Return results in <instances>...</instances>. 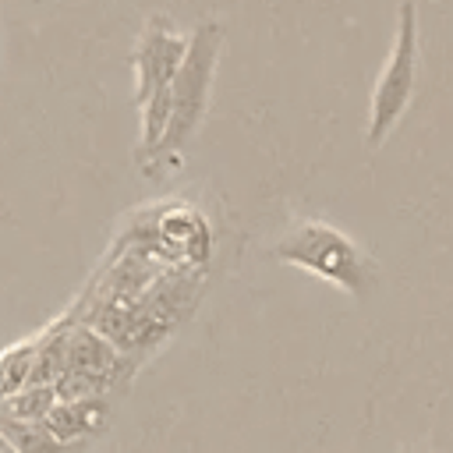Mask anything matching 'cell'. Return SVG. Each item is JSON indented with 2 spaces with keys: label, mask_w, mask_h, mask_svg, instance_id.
Wrapping results in <instances>:
<instances>
[{
  "label": "cell",
  "mask_w": 453,
  "mask_h": 453,
  "mask_svg": "<svg viewBox=\"0 0 453 453\" xmlns=\"http://www.w3.org/2000/svg\"><path fill=\"white\" fill-rule=\"evenodd\" d=\"M219 50H223V28H219V21L209 18L191 32V39L184 46L180 67H177V74L170 81V117H166L163 138L152 149V156L177 152L191 138V131L198 127V120H202L205 106H209Z\"/></svg>",
  "instance_id": "7a4b0ae2"
},
{
  "label": "cell",
  "mask_w": 453,
  "mask_h": 453,
  "mask_svg": "<svg viewBox=\"0 0 453 453\" xmlns=\"http://www.w3.org/2000/svg\"><path fill=\"white\" fill-rule=\"evenodd\" d=\"M418 85V0H400V18H396V35L389 46V57L379 71V81L372 88L368 103V131L365 142L379 149L389 131L400 124L411 96Z\"/></svg>",
  "instance_id": "3957f363"
},
{
  "label": "cell",
  "mask_w": 453,
  "mask_h": 453,
  "mask_svg": "<svg viewBox=\"0 0 453 453\" xmlns=\"http://www.w3.org/2000/svg\"><path fill=\"white\" fill-rule=\"evenodd\" d=\"M106 421V403L99 396H74V400H57L42 425L60 439V442H74L81 435H92L99 432Z\"/></svg>",
  "instance_id": "8992f818"
},
{
  "label": "cell",
  "mask_w": 453,
  "mask_h": 453,
  "mask_svg": "<svg viewBox=\"0 0 453 453\" xmlns=\"http://www.w3.org/2000/svg\"><path fill=\"white\" fill-rule=\"evenodd\" d=\"M124 372L120 354L92 329H74L67 333V350H64V372L53 379L57 400H74V396H103L106 386Z\"/></svg>",
  "instance_id": "5b68a950"
},
{
  "label": "cell",
  "mask_w": 453,
  "mask_h": 453,
  "mask_svg": "<svg viewBox=\"0 0 453 453\" xmlns=\"http://www.w3.org/2000/svg\"><path fill=\"white\" fill-rule=\"evenodd\" d=\"M0 435L18 449V453H71V442H60L42 421H25L14 418L0 407Z\"/></svg>",
  "instance_id": "52a82bcc"
},
{
  "label": "cell",
  "mask_w": 453,
  "mask_h": 453,
  "mask_svg": "<svg viewBox=\"0 0 453 453\" xmlns=\"http://www.w3.org/2000/svg\"><path fill=\"white\" fill-rule=\"evenodd\" d=\"M0 396H4V393H0Z\"/></svg>",
  "instance_id": "8fae6325"
},
{
  "label": "cell",
  "mask_w": 453,
  "mask_h": 453,
  "mask_svg": "<svg viewBox=\"0 0 453 453\" xmlns=\"http://www.w3.org/2000/svg\"><path fill=\"white\" fill-rule=\"evenodd\" d=\"M57 403V393H53V386H42V382H28V386H21V389H14V393H7V400L0 403L7 414H14V418H25V421H42L46 418V411Z\"/></svg>",
  "instance_id": "ba28073f"
},
{
  "label": "cell",
  "mask_w": 453,
  "mask_h": 453,
  "mask_svg": "<svg viewBox=\"0 0 453 453\" xmlns=\"http://www.w3.org/2000/svg\"><path fill=\"white\" fill-rule=\"evenodd\" d=\"M32 354H35V343H21V347H11V350L0 354V393L4 396L28 382Z\"/></svg>",
  "instance_id": "9c48e42d"
},
{
  "label": "cell",
  "mask_w": 453,
  "mask_h": 453,
  "mask_svg": "<svg viewBox=\"0 0 453 453\" xmlns=\"http://www.w3.org/2000/svg\"><path fill=\"white\" fill-rule=\"evenodd\" d=\"M184 39L173 32L166 18H152L142 46L134 53L138 71V106H142V156H152V149L163 138L166 117H170V81L184 57Z\"/></svg>",
  "instance_id": "277c9868"
},
{
  "label": "cell",
  "mask_w": 453,
  "mask_h": 453,
  "mask_svg": "<svg viewBox=\"0 0 453 453\" xmlns=\"http://www.w3.org/2000/svg\"><path fill=\"white\" fill-rule=\"evenodd\" d=\"M0 453H18V449H14V446H11V442L0 435Z\"/></svg>",
  "instance_id": "30bf717a"
},
{
  "label": "cell",
  "mask_w": 453,
  "mask_h": 453,
  "mask_svg": "<svg viewBox=\"0 0 453 453\" xmlns=\"http://www.w3.org/2000/svg\"><path fill=\"white\" fill-rule=\"evenodd\" d=\"M276 258L347 290L357 301H365L372 294L375 276H379L375 258L354 237H347L340 226L322 223V219H308L297 230H290L276 244Z\"/></svg>",
  "instance_id": "6da1fadb"
}]
</instances>
